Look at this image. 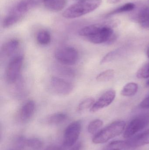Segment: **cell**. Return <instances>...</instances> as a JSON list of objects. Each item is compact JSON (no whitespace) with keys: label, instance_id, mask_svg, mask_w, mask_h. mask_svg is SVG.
<instances>
[{"label":"cell","instance_id":"5","mask_svg":"<svg viewBox=\"0 0 149 150\" xmlns=\"http://www.w3.org/2000/svg\"><path fill=\"white\" fill-rule=\"evenodd\" d=\"M81 129L80 121H76L70 124L66 129L64 134V146L66 148H71L76 144Z\"/></svg>","mask_w":149,"mask_h":150},{"label":"cell","instance_id":"34","mask_svg":"<svg viewBox=\"0 0 149 150\" xmlns=\"http://www.w3.org/2000/svg\"></svg>","mask_w":149,"mask_h":150},{"label":"cell","instance_id":"25","mask_svg":"<svg viewBox=\"0 0 149 150\" xmlns=\"http://www.w3.org/2000/svg\"><path fill=\"white\" fill-rule=\"evenodd\" d=\"M118 53H119L118 50H115V51H113L110 52L102 59L101 61V64H104V63H106L108 62L111 61L116 57Z\"/></svg>","mask_w":149,"mask_h":150},{"label":"cell","instance_id":"20","mask_svg":"<svg viewBox=\"0 0 149 150\" xmlns=\"http://www.w3.org/2000/svg\"><path fill=\"white\" fill-rule=\"evenodd\" d=\"M24 145L33 150H38L43 147V144L39 139L32 138L25 140Z\"/></svg>","mask_w":149,"mask_h":150},{"label":"cell","instance_id":"22","mask_svg":"<svg viewBox=\"0 0 149 150\" xmlns=\"http://www.w3.org/2000/svg\"><path fill=\"white\" fill-rule=\"evenodd\" d=\"M103 124V122L101 120L97 119L91 122L88 126V132L90 134H94L96 133Z\"/></svg>","mask_w":149,"mask_h":150},{"label":"cell","instance_id":"19","mask_svg":"<svg viewBox=\"0 0 149 150\" xmlns=\"http://www.w3.org/2000/svg\"><path fill=\"white\" fill-rule=\"evenodd\" d=\"M114 75V70L111 69H108L99 74L96 77V79L98 82H107L112 79Z\"/></svg>","mask_w":149,"mask_h":150},{"label":"cell","instance_id":"33","mask_svg":"<svg viewBox=\"0 0 149 150\" xmlns=\"http://www.w3.org/2000/svg\"><path fill=\"white\" fill-rule=\"evenodd\" d=\"M74 1H82V0H74Z\"/></svg>","mask_w":149,"mask_h":150},{"label":"cell","instance_id":"2","mask_svg":"<svg viewBox=\"0 0 149 150\" xmlns=\"http://www.w3.org/2000/svg\"><path fill=\"white\" fill-rule=\"evenodd\" d=\"M126 125L123 121L113 122L97 133L93 138V142L95 144L105 143L118 136L123 132Z\"/></svg>","mask_w":149,"mask_h":150},{"label":"cell","instance_id":"26","mask_svg":"<svg viewBox=\"0 0 149 150\" xmlns=\"http://www.w3.org/2000/svg\"><path fill=\"white\" fill-rule=\"evenodd\" d=\"M46 0H26L30 9L42 3H44Z\"/></svg>","mask_w":149,"mask_h":150},{"label":"cell","instance_id":"30","mask_svg":"<svg viewBox=\"0 0 149 150\" xmlns=\"http://www.w3.org/2000/svg\"><path fill=\"white\" fill-rule=\"evenodd\" d=\"M122 0H107V2L111 4H115L122 1Z\"/></svg>","mask_w":149,"mask_h":150},{"label":"cell","instance_id":"21","mask_svg":"<svg viewBox=\"0 0 149 150\" xmlns=\"http://www.w3.org/2000/svg\"><path fill=\"white\" fill-rule=\"evenodd\" d=\"M94 103V99L92 98H87L80 103L77 110L79 112H83L88 108H91Z\"/></svg>","mask_w":149,"mask_h":150},{"label":"cell","instance_id":"32","mask_svg":"<svg viewBox=\"0 0 149 150\" xmlns=\"http://www.w3.org/2000/svg\"><path fill=\"white\" fill-rule=\"evenodd\" d=\"M146 86H148V87H149V79L148 80L147 83H146Z\"/></svg>","mask_w":149,"mask_h":150},{"label":"cell","instance_id":"9","mask_svg":"<svg viewBox=\"0 0 149 150\" xmlns=\"http://www.w3.org/2000/svg\"><path fill=\"white\" fill-rule=\"evenodd\" d=\"M127 146L130 148H137L149 144V129L132 137L126 142Z\"/></svg>","mask_w":149,"mask_h":150},{"label":"cell","instance_id":"14","mask_svg":"<svg viewBox=\"0 0 149 150\" xmlns=\"http://www.w3.org/2000/svg\"><path fill=\"white\" fill-rule=\"evenodd\" d=\"M66 0H46L44 3L45 8L52 12H58L64 8Z\"/></svg>","mask_w":149,"mask_h":150},{"label":"cell","instance_id":"27","mask_svg":"<svg viewBox=\"0 0 149 150\" xmlns=\"http://www.w3.org/2000/svg\"><path fill=\"white\" fill-rule=\"evenodd\" d=\"M141 107L149 109V97L143 100L141 103Z\"/></svg>","mask_w":149,"mask_h":150},{"label":"cell","instance_id":"18","mask_svg":"<svg viewBox=\"0 0 149 150\" xmlns=\"http://www.w3.org/2000/svg\"><path fill=\"white\" fill-rule=\"evenodd\" d=\"M51 35L48 31L42 30L37 34L36 40L38 43L42 45H46L51 41Z\"/></svg>","mask_w":149,"mask_h":150},{"label":"cell","instance_id":"7","mask_svg":"<svg viewBox=\"0 0 149 150\" xmlns=\"http://www.w3.org/2000/svg\"><path fill=\"white\" fill-rule=\"evenodd\" d=\"M50 82L52 89L60 95H69L74 88V86L72 83L58 77L52 76Z\"/></svg>","mask_w":149,"mask_h":150},{"label":"cell","instance_id":"12","mask_svg":"<svg viewBox=\"0 0 149 150\" xmlns=\"http://www.w3.org/2000/svg\"><path fill=\"white\" fill-rule=\"evenodd\" d=\"M134 19L143 28H149V7L140 9L135 14Z\"/></svg>","mask_w":149,"mask_h":150},{"label":"cell","instance_id":"16","mask_svg":"<svg viewBox=\"0 0 149 150\" xmlns=\"http://www.w3.org/2000/svg\"><path fill=\"white\" fill-rule=\"evenodd\" d=\"M138 86L135 83H129L124 86L122 88L121 93L126 97H131L134 96L138 91Z\"/></svg>","mask_w":149,"mask_h":150},{"label":"cell","instance_id":"8","mask_svg":"<svg viewBox=\"0 0 149 150\" xmlns=\"http://www.w3.org/2000/svg\"><path fill=\"white\" fill-rule=\"evenodd\" d=\"M116 96L115 90H110L105 92L90 108V112H95L110 105L114 100Z\"/></svg>","mask_w":149,"mask_h":150},{"label":"cell","instance_id":"6","mask_svg":"<svg viewBox=\"0 0 149 150\" xmlns=\"http://www.w3.org/2000/svg\"><path fill=\"white\" fill-rule=\"evenodd\" d=\"M23 62V57L22 56L15 57L9 62L5 71V78L8 83H13L17 80Z\"/></svg>","mask_w":149,"mask_h":150},{"label":"cell","instance_id":"31","mask_svg":"<svg viewBox=\"0 0 149 150\" xmlns=\"http://www.w3.org/2000/svg\"><path fill=\"white\" fill-rule=\"evenodd\" d=\"M147 55H148V57L149 59V47L148 48V50H147Z\"/></svg>","mask_w":149,"mask_h":150},{"label":"cell","instance_id":"15","mask_svg":"<svg viewBox=\"0 0 149 150\" xmlns=\"http://www.w3.org/2000/svg\"><path fill=\"white\" fill-rule=\"evenodd\" d=\"M67 119V115L62 112L53 114L47 118V122L50 125H59L64 122Z\"/></svg>","mask_w":149,"mask_h":150},{"label":"cell","instance_id":"13","mask_svg":"<svg viewBox=\"0 0 149 150\" xmlns=\"http://www.w3.org/2000/svg\"><path fill=\"white\" fill-rule=\"evenodd\" d=\"M19 45L18 40L13 39L7 41L3 44L1 49V52L3 56L9 57L17 50Z\"/></svg>","mask_w":149,"mask_h":150},{"label":"cell","instance_id":"10","mask_svg":"<svg viewBox=\"0 0 149 150\" xmlns=\"http://www.w3.org/2000/svg\"><path fill=\"white\" fill-rule=\"evenodd\" d=\"M36 104L33 100L26 102L22 107L20 112V119L24 123L28 122L32 118L35 112Z\"/></svg>","mask_w":149,"mask_h":150},{"label":"cell","instance_id":"17","mask_svg":"<svg viewBox=\"0 0 149 150\" xmlns=\"http://www.w3.org/2000/svg\"><path fill=\"white\" fill-rule=\"evenodd\" d=\"M135 8V4L133 3H127L126 4H123L122 6L117 8L115 9L109 13H108L106 16L108 17L113 16L116 14H120L123 12L130 11L134 9Z\"/></svg>","mask_w":149,"mask_h":150},{"label":"cell","instance_id":"28","mask_svg":"<svg viewBox=\"0 0 149 150\" xmlns=\"http://www.w3.org/2000/svg\"><path fill=\"white\" fill-rule=\"evenodd\" d=\"M82 145L81 143H78L74 144L72 147L70 148L68 150H82Z\"/></svg>","mask_w":149,"mask_h":150},{"label":"cell","instance_id":"3","mask_svg":"<svg viewBox=\"0 0 149 150\" xmlns=\"http://www.w3.org/2000/svg\"><path fill=\"white\" fill-rule=\"evenodd\" d=\"M55 57L58 62L63 65L72 66L78 62L79 54L77 49L74 47L64 46L56 50Z\"/></svg>","mask_w":149,"mask_h":150},{"label":"cell","instance_id":"23","mask_svg":"<svg viewBox=\"0 0 149 150\" xmlns=\"http://www.w3.org/2000/svg\"><path fill=\"white\" fill-rule=\"evenodd\" d=\"M126 146V142L115 141L109 144L105 150H122Z\"/></svg>","mask_w":149,"mask_h":150},{"label":"cell","instance_id":"4","mask_svg":"<svg viewBox=\"0 0 149 150\" xmlns=\"http://www.w3.org/2000/svg\"><path fill=\"white\" fill-rule=\"evenodd\" d=\"M149 124V113L139 115L133 119L128 125L124 133V137L129 138L146 128Z\"/></svg>","mask_w":149,"mask_h":150},{"label":"cell","instance_id":"1","mask_svg":"<svg viewBox=\"0 0 149 150\" xmlns=\"http://www.w3.org/2000/svg\"><path fill=\"white\" fill-rule=\"evenodd\" d=\"M102 0H82L67 8L63 14L64 17L68 19L82 16L92 12L99 8Z\"/></svg>","mask_w":149,"mask_h":150},{"label":"cell","instance_id":"29","mask_svg":"<svg viewBox=\"0 0 149 150\" xmlns=\"http://www.w3.org/2000/svg\"><path fill=\"white\" fill-rule=\"evenodd\" d=\"M43 150H63V149L62 147H59V146L52 145V146H48Z\"/></svg>","mask_w":149,"mask_h":150},{"label":"cell","instance_id":"24","mask_svg":"<svg viewBox=\"0 0 149 150\" xmlns=\"http://www.w3.org/2000/svg\"><path fill=\"white\" fill-rule=\"evenodd\" d=\"M136 77L139 79H145L149 77V62L143 66L136 74Z\"/></svg>","mask_w":149,"mask_h":150},{"label":"cell","instance_id":"11","mask_svg":"<svg viewBox=\"0 0 149 150\" xmlns=\"http://www.w3.org/2000/svg\"><path fill=\"white\" fill-rule=\"evenodd\" d=\"M24 16L23 15L12 9L9 14L3 19L2 23L3 27L4 28L11 27L21 21Z\"/></svg>","mask_w":149,"mask_h":150}]
</instances>
